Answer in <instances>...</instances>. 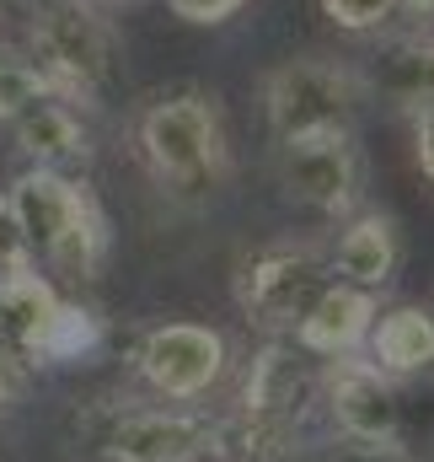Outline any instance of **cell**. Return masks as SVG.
<instances>
[{
	"mask_svg": "<svg viewBox=\"0 0 434 462\" xmlns=\"http://www.w3.org/2000/svg\"><path fill=\"white\" fill-rule=\"evenodd\" d=\"M11 269H27V247H22V231L11 216V199L0 189V274H11Z\"/></svg>",
	"mask_w": 434,
	"mask_h": 462,
	"instance_id": "22",
	"label": "cell"
},
{
	"mask_svg": "<svg viewBox=\"0 0 434 462\" xmlns=\"http://www.w3.org/2000/svg\"><path fill=\"white\" fill-rule=\"evenodd\" d=\"M354 76L365 97L397 103V108H424L434 103V32H402L365 60H354Z\"/></svg>",
	"mask_w": 434,
	"mask_h": 462,
	"instance_id": "14",
	"label": "cell"
},
{
	"mask_svg": "<svg viewBox=\"0 0 434 462\" xmlns=\"http://www.w3.org/2000/svg\"><path fill=\"white\" fill-rule=\"evenodd\" d=\"M332 285L327 269V247L312 236H279L252 247L236 263V307L241 318L268 334V339H290V328L306 318V307Z\"/></svg>",
	"mask_w": 434,
	"mask_h": 462,
	"instance_id": "6",
	"label": "cell"
},
{
	"mask_svg": "<svg viewBox=\"0 0 434 462\" xmlns=\"http://www.w3.org/2000/svg\"><path fill=\"white\" fill-rule=\"evenodd\" d=\"M322 16L338 27V32H386L392 22L413 16L408 0H322Z\"/></svg>",
	"mask_w": 434,
	"mask_h": 462,
	"instance_id": "18",
	"label": "cell"
},
{
	"mask_svg": "<svg viewBox=\"0 0 434 462\" xmlns=\"http://www.w3.org/2000/svg\"><path fill=\"white\" fill-rule=\"evenodd\" d=\"M16 387H22V365H16V360L0 349V409L11 403V393H16Z\"/></svg>",
	"mask_w": 434,
	"mask_h": 462,
	"instance_id": "23",
	"label": "cell"
},
{
	"mask_svg": "<svg viewBox=\"0 0 434 462\" xmlns=\"http://www.w3.org/2000/svg\"><path fill=\"white\" fill-rule=\"evenodd\" d=\"M381 301L375 291H359V285H343L332 280L322 296L306 307V318L290 328V345L317 355V360H338V355H365L370 339V323H375Z\"/></svg>",
	"mask_w": 434,
	"mask_h": 462,
	"instance_id": "13",
	"label": "cell"
},
{
	"mask_svg": "<svg viewBox=\"0 0 434 462\" xmlns=\"http://www.w3.org/2000/svg\"><path fill=\"white\" fill-rule=\"evenodd\" d=\"M365 355H370L392 382H408V376L434 371V312L419 307V301H402V307L375 312L370 339H365Z\"/></svg>",
	"mask_w": 434,
	"mask_h": 462,
	"instance_id": "16",
	"label": "cell"
},
{
	"mask_svg": "<svg viewBox=\"0 0 434 462\" xmlns=\"http://www.w3.org/2000/svg\"><path fill=\"white\" fill-rule=\"evenodd\" d=\"M54 97L49 76L27 60V54H0V124H16L32 103Z\"/></svg>",
	"mask_w": 434,
	"mask_h": 462,
	"instance_id": "17",
	"label": "cell"
},
{
	"mask_svg": "<svg viewBox=\"0 0 434 462\" xmlns=\"http://www.w3.org/2000/svg\"><path fill=\"white\" fill-rule=\"evenodd\" d=\"M312 462H419L402 441H332Z\"/></svg>",
	"mask_w": 434,
	"mask_h": 462,
	"instance_id": "19",
	"label": "cell"
},
{
	"mask_svg": "<svg viewBox=\"0 0 434 462\" xmlns=\"http://www.w3.org/2000/svg\"><path fill=\"white\" fill-rule=\"evenodd\" d=\"M5 129H11L16 151H22L32 167L70 172V167H86V162H92V134H86V124H81V114H76L70 103H59V97L32 103L27 114L16 118V124H5Z\"/></svg>",
	"mask_w": 434,
	"mask_h": 462,
	"instance_id": "15",
	"label": "cell"
},
{
	"mask_svg": "<svg viewBox=\"0 0 434 462\" xmlns=\"http://www.w3.org/2000/svg\"><path fill=\"white\" fill-rule=\"evenodd\" d=\"M183 22H194V27H220V22H231L247 0H167Z\"/></svg>",
	"mask_w": 434,
	"mask_h": 462,
	"instance_id": "21",
	"label": "cell"
},
{
	"mask_svg": "<svg viewBox=\"0 0 434 462\" xmlns=\"http://www.w3.org/2000/svg\"><path fill=\"white\" fill-rule=\"evenodd\" d=\"M397 263H402V231L386 210H354L343 216L332 242H327V269L332 280L343 285H359V291H386L397 280Z\"/></svg>",
	"mask_w": 434,
	"mask_h": 462,
	"instance_id": "12",
	"label": "cell"
},
{
	"mask_svg": "<svg viewBox=\"0 0 434 462\" xmlns=\"http://www.w3.org/2000/svg\"><path fill=\"white\" fill-rule=\"evenodd\" d=\"M27 60L59 103H97L118 60V32L97 0H27Z\"/></svg>",
	"mask_w": 434,
	"mask_h": 462,
	"instance_id": "4",
	"label": "cell"
},
{
	"mask_svg": "<svg viewBox=\"0 0 434 462\" xmlns=\"http://www.w3.org/2000/svg\"><path fill=\"white\" fill-rule=\"evenodd\" d=\"M258 103H263L268 134L279 145V140H301V134H322V129H354V114L370 97H365L348 60L301 54V60H285L263 76Z\"/></svg>",
	"mask_w": 434,
	"mask_h": 462,
	"instance_id": "7",
	"label": "cell"
},
{
	"mask_svg": "<svg viewBox=\"0 0 434 462\" xmlns=\"http://www.w3.org/2000/svg\"><path fill=\"white\" fill-rule=\"evenodd\" d=\"M134 151L161 189V199L199 210L231 178V134L215 92L183 87L134 114Z\"/></svg>",
	"mask_w": 434,
	"mask_h": 462,
	"instance_id": "1",
	"label": "cell"
},
{
	"mask_svg": "<svg viewBox=\"0 0 434 462\" xmlns=\"http://www.w3.org/2000/svg\"><path fill=\"white\" fill-rule=\"evenodd\" d=\"M134 376L145 382L150 398L161 403H199L210 398L225 371H231V345L210 323H156L134 339Z\"/></svg>",
	"mask_w": 434,
	"mask_h": 462,
	"instance_id": "10",
	"label": "cell"
},
{
	"mask_svg": "<svg viewBox=\"0 0 434 462\" xmlns=\"http://www.w3.org/2000/svg\"><path fill=\"white\" fill-rule=\"evenodd\" d=\"M274 183L285 189V199L317 210L327 221H343L359 210L365 199V151L354 129H322V134H301V140H279L274 145Z\"/></svg>",
	"mask_w": 434,
	"mask_h": 462,
	"instance_id": "9",
	"label": "cell"
},
{
	"mask_svg": "<svg viewBox=\"0 0 434 462\" xmlns=\"http://www.w3.org/2000/svg\"><path fill=\"white\" fill-rule=\"evenodd\" d=\"M11 216L22 231L27 263H43L54 274H70L76 285H92L108 263V216L97 194L54 167H27L5 189Z\"/></svg>",
	"mask_w": 434,
	"mask_h": 462,
	"instance_id": "3",
	"label": "cell"
},
{
	"mask_svg": "<svg viewBox=\"0 0 434 462\" xmlns=\"http://www.w3.org/2000/svg\"><path fill=\"white\" fill-rule=\"evenodd\" d=\"M408 129H413V167L424 172V183L434 189V103L408 108Z\"/></svg>",
	"mask_w": 434,
	"mask_h": 462,
	"instance_id": "20",
	"label": "cell"
},
{
	"mask_svg": "<svg viewBox=\"0 0 434 462\" xmlns=\"http://www.w3.org/2000/svg\"><path fill=\"white\" fill-rule=\"evenodd\" d=\"M408 5H413V16H424V22L434 16V0H408Z\"/></svg>",
	"mask_w": 434,
	"mask_h": 462,
	"instance_id": "24",
	"label": "cell"
},
{
	"mask_svg": "<svg viewBox=\"0 0 434 462\" xmlns=\"http://www.w3.org/2000/svg\"><path fill=\"white\" fill-rule=\"evenodd\" d=\"M317 403L338 441H402L397 382L370 355H338L317 371Z\"/></svg>",
	"mask_w": 434,
	"mask_h": 462,
	"instance_id": "11",
	"label": "cell"
},
{
	"mask_svg": "<svg viewBox=\"0 0 434 462\" xmlns=\"http://www.w3.org/2000/svg\"><path fill=\"white\" fill-rule=\"evenodd\" d=\"M322 414L317 403V365L306 349L290 339H268L247 360L236 403L225 420V457L247 462H285L312 441V420Z\"/></svg>",
	"mask_w": 434,
	"mask_h": 462,
	"instance_id": "2",
	"label": "cell"
},
{
	"mask_svg": "<svg viewBox=\"0 0 434 462\" xmlns=\"http://www.w3.org/2000/svg\"><path fill=\"white\" fill-rule=\"evenodd\" d=\"M86 441L103 462H204L225 457V420L199 403H108L97 425H86Z\"/></svg>",
	"mask_w": 434,
	"mask_h": 462,
	"instance_id": "5",
	"label": "cell"
},
{
	"mask_svg": "<svg viewBox=\"0 0 434 462\" xmlns=\"http://www.w3.org/2000/svg\"><path fill=\"white\" fill-rule=\"evenodd\" d=\"M97 339V318L54 291L38 263L0 274V349L16 365H54Z\"/></svg>",
	"mask_w": 434,
	"mask_h": 462,
	"instance_id": "8",
	"label": "cell"
}]
</instances>
